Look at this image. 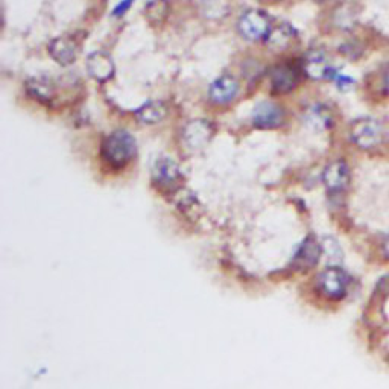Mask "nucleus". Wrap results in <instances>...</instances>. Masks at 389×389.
<instances>
[{"instance_id": "f257e3e1", "label": "nucleus", "mask_w": 389, "mask_h": 389, "mask_svg": "<svg viewBox=\"0 0 389 389\" xmlns=\"http://www.w3.org/2000/svg\"><path fill=\"white\" fill-rule=\"evenodd\" d=\"M137 142L132 134L125 130H116L108 134L102 142L101 156L107 165L114 169H122L135 157Z\"/></svg>"}, {"instance_id": "f03ea898", "label": "nucleus", "mask_w": 389, "mask_h": 389, "mask_svg": "<svg viewBox=\"0 0 389 389\" xmlns=\"http://www.w3.org/2000/svg\"><path fill=\"white\" fill-rule=\"evenodd\" d=\"M351 140L362 149H371L383 140V126L378 121L364 117L353 122L350 128Z\"/></svg>"}, {"instance_id": "7ed1b4c3", "label": "nucleus", "mask_w": 389, "mask_h": 389, "mask_svg": "<svg viewBox=\"0 0 389 389\" xmlns=\"http://www.w3.org/2000/svg\"><path fill=\"white\" fill-rule=\"evenodd\" d=\"M239 34L248 41H259L266 39L271 31V19L266 13L260 10H251L243 14L238 22Z\"/></svg>"}, {"instance_id": "20e7f679", "label": "nucleus", "mask_w": 389, "mask_h": 389, "mask_svg": "<svg viewBox=\"0 0 389 389\" xmlns=\"http://www.w3.org/2000/svg\"><path fill=\"white\" fill-rule=\"evenodd\" d=\"M152 181L160 190L175 192L183 181V174L177 163L169 157H161L152 168Z\"/></svg>"}, {"instance_id": "39448f33", "label": "nucleus", "mask_w": 389, "mask_h": 389, "mask_svg": "<svg viewBox=\"0 0 389 389\" xmlns=\"http://www.w3.org/2000/svg\"><path fill=\"white\" fill-rule=\"evenodd\" d=\"M348 282L350 280L346 271L338 266L324 269L318 277V286L321 292L330 300H341V298L346 296Z\"/></svg>"}, {"instance_id": "423d86ee", "label": "nucleus", "mask_w": 389, "mask_h": 389, "mask_svg": "<svg viewBox=\"0 0 389 389\" xmlns=\"http://www.w3.org/2000/svg\"><path fill=\"white\" fill-rule=\"evenodd\" d=\"M214 134V126L210 121L195 119L190 121L183 130V140L186 146L192 151L203 149L207 146Z\"/></svg>"}, {"instance_id": "0eeeda50", "label": "nucleus", "mask_w": 389, "mask_h": 389, "mask_svg": "<svg viewBox=\"0 0 389 389\" xmlns=\"http://www.w3.org/2000/svg\"><path fill=\"white\" fill-rule=\"evenodd\" d=\"M285 121L283 108L275 102L264 101L254 107L251 114V122L256 128L260 130H273L277 128Z\"/></svg>"}, {"instance_id": "6e6552de", "label": "nucleus", "mask_w": 389, "mask_h": 389, "mask_svg": "<svg viewBox=\"0 0 389 389\" xmlns=\"http://www.w3.org/2000/svg\"><path fill=\"white\" fill-rule=\"evenodd\" d=\"M271 87L277 95H286L298 86L300 81V70L291 62H283V64L275 66L271 70Z\"/></svg>"}, {"instance_id": "1a4fd4ad", "label": "nucleus", "mask_w": 389, "mask_h": 389, "mask_svg": "<svg viewBox=\"0 0 389 389\" xmlns=\"http://www.w3.org/2000/svg\"><path fill=\"white\" fill-rule=\"evenodd\" d=\"M322 183L330 193H339L350 183V169L343 160L332 161L322 172Z\"/></svg>"}, {"instance_id": "9d476101", "label": "nucleus", "mask_w": 389, "mask_h": 389, "mask_svg": "<svg viewBox=\"0 0 389 389\" xmlns=\"http://www.w3.org/2000/svg\"><path fill=\"white\" fill-rule=\"evenodd\" d=\"M86 67L88 75L95 81H97V83H107V81H110L114 76V71H116L113 58L108 55L107 52H102V50L90 53L86 62Z\"/></svg>"}, {"instance_id": "9b49d317", "label": "nucleus", "mask_w": 389, "mask_h": 389, "mask_svg": "<svg viewBox=\"0 0 389 389\" xmlns=\"http://www.w3.org/2000/svg\"><path fill=\"white\" fill-rule=\"evenodd\" d=\"M239 93L238 79L231 75H222L213 81L209 88L210 101L218 105H227L236 99Z\"/></svg>"}, {"instance_id": "f8f14e48", "label": "nucleus", "mask_w": 389, "mask_h": 389, "mask_svg": "<svg viewBox=\"0 0 389 389\" xmlns=\"http://www.w3.org/2000/svg\"><path fill=\"white\" fill-rule=\"evenodd\" d=\"M48 52L50 58L57 62V64L67 67L70 64H74L78 58V44L74 39L69 37H58L53 39L49 46H48Z\"/></svg>"}, {"instance_id": "ddd939ff", "label": "nucleus", "mask_w": 389, "mask_h": 389, "mask_svg": "<svg viewBox=\"0 0 389 389\" xmlns=\"http://www.w3.org/2000/svg\"><path fill=\"white\" fill-rule=\"evenodd\" d=\"M303 69L313 79H333L338 75V70L330 67L327 58L320 50H313L306 57Z\"/></svg>"}, {"instance_id": "4468645a", "label": "nucleus", "mask_w": 389, "mask_h": 389, "mask_svg": "<svg viewBox=\"0 0 389 389\" xmlns=\"http://www.w3.org/2000/svg\"><path fill=\"white\" fill-rule=\"evenodd\" d=\"M294 39H295V29L291 25L282 23L274 26V28H271L269 34L265 39V43L273 52H283L291 46Z\"/></svg>"}, {"instance_id": "2eb2a0df", "label": "nucleus", "mask_w": 389, "mask_h": 389, "mask_svg": "<svg viewBox=\"0 0 389 389\" xmlns=\"http://www.w3.org/2000/svg\"><path fill=\"white\" fill-rule=\"evenodd\" d=\"M168 116V107L161 101H148L135 110V117L143 125H157Z\"/></svg>"}, {"instance_id": "dca6fc26", "label": "nucleus", "mask_w": 389, "mask_h": 389, "mask_svg": "<svg viewBox=\"0 0 389 389\" xmlns=\"http://www.w3.org/2000/svg\"><path fill=\"white\" fill-rule=\"evenodd\" d=\"M322 247L318 243L313 236L307 238L303 243L300 250H298L296 256H295V264L296 266L300 268H310L313 266L316 261H318L320 256H321Z\"/></svg>"}, {"instance_id": "f3484780", "label": "nucleus", "mask_w": 389, "mask_h": 389, "mask_svg": "<svg viewBox=\"0 0 389 389\" xmlns=\"http://www.w3.org/2000/svg\"><path fill=\"white\" fill-rule=\"evenodd\" d=\"M26 88H28V92L32 97L39 99L40 102H44V104H49L57 95L55 86H53L50 79H46V78H34L28 81Z\"/></svg>"}, {"instance_id": "a211bd4d", "label": "nucleus", "mask_w": 389, "mask_h": 389, "mask_svg": "<svg viewBox=\"0 0 389 389\" xmlns=\"http://www.w3.org/2000/svg\"><path fill=\"white\" fill-rule=\"evenodd\" d=\"M170 11V6L168 0H149L144 5V19H146L151 25H161L168 19Z\"/></svg>"}, {"instance_id": "6ab92c4d", "label": "nucleus", "mask_w": 389, "mask_h": 389, "mask_svg": "<svg viewBox=\"0 0 389 389\" xmlns=\"http://www.w3.org/2000/svg\"><path fill=\"white\" fill-rule=\"evenodd\" d=\"M306 122L315 126V128H327L332 123V116L330 111L325 107L321 105H315L312 108H309V111L306 114Z\"/></svg>"}, {"instance_id": "aec40b11", "label": "nucleus", "mask_w": 389, "mask_h": 389, "mask_svg": "<svg viewBox=\"0 0 389 389\" xmlns=\"http://www.w3.org/2000/svg\"><path fill=\"white\" fill-rule=\"evenodd\" d=\"M322 251L325 252V254H327V257L332 261H339L342 259V250L339 247V243L334 240V239H332V238L324 239Z\"/></svg>"}, {"instance_id": "412c9836", "label": "nucleus", "mask_w": 389, "mask_h": 389, "mask_svg": "<svg viewBox=\"0 0 389 389\" xmlns=\"http://www.w3.org/2000/svg\"><path fill=\"white\" fill-rule=\"evenodd\" d=\"M333 81H334V83H336L338 88L342 90V92H348V90H351L353 86H355V81H353L348 76H346V75H341V74H338L336 76H334Z\"/></svg>"}, {"instance_id": "4be33fe9", "label": "nucleus", "mask_w": 389, "mask_h": 389, "mask_svg": "<svg viewBox=\"0 0 389 389\" xmlns=\"http://www.w3.org/2000/svg\"><path fill=\"white\" fill-rule=\"evenodd\" d=\"M134 0H121L119 4L116 5V8L113 10V15L114 17H123L126 13L130 11V8L132 6Z\"/></svg>"}, {"instance_id": "5701e85b", "label": "nucleus", "mask_w": 389, "mask_h": 389, "mask_svg": "<svg viewBox=\"0 0 389 389\" xmlns=\"http://www.w3.org/2000/svg\"><path fill=\"white\" fill-rule=\"evenodd\" d=\"M383 251H385V254L389 257V234H388L385 242H383Z\"/></svg>"}, {"instance_id": "b1692460", "label": "nucleus", "mask_w": 389, "mask_h": 389, "mask_svg": "<svg viewBox=\"0 0 389 389\" xmlns=\"http://www.w3.org/2000/svg\"><path fill=\"white\" fill-rule=\"evenodd\" d=\"M385 81H386V86L389 87V69H388V71H386V76H385Z\"/></svg>"}]
</instances>
